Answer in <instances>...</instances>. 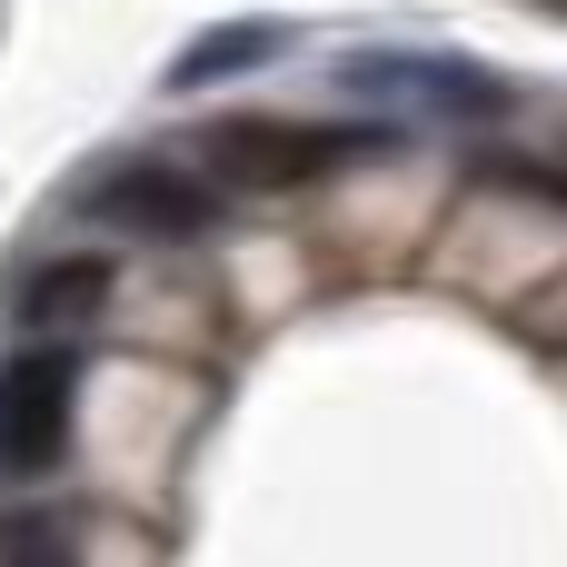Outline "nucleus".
Returning <instances> with one entry per match:
<instances>
[{"instance_id": "1", "label": "nucleus", "mask_w": 567, "mask_h": 567, "mask_svg": "<svg viewBox=\"0 0 567 567\" xmlns=\"http://www.w3.org/2000/svg\"><path fill=\"white\" fill-rule=\"evenodd\" d=\"M339 80H349L359 100H409V110H439V120H508V110H518V80H508V70L439 60V50H359Z\"/></svg>"}, {"instance_id": "2", "label": "nucleus", "mask_w": 567, "mask_h": 567, "mask_svg": "<svg viewBox=\"0 0 567 567\" xmlns=\"http://www.w3.org/2000/svg\"><path fill=\"white\" fill-rule=\"evenodd\" d=\"M70 399H80V359L70 349H30L0 369V468L40 478L70 458Z\"/></svg>"}, {"instance_id": "3", "label": "nucleus", "mask_w": 567, "mask_h": 567, "mask_svg": "<svg viewBox=\"0 0 567 567\" xmlns=\"http://www.w3.org/2000/svg\"><path fill=\"white\" fill-rule=\"evenodd\" d=\"M199 150H209L239 189H299V179H319L329 159L369 150V130H329V120H209Z\"/></svg>"}, {"instance_id": "4", "label": "nucleus", "mask_w": 567, "mask_h": 567, "mask_svg": "<svg viewBox=\"0 0 567 567\" xmlns=\"http://www.w3.org/2000/svg\"><path fill=\"white\" fill-rule=\"evenodd\" d=\"M80 209L110 219V229H140V239H199V229H219V189L189 179V169H169V159H110L80 189Z\"/></svg>"}, {"instance_id": "5", "label": "nucleus", "mask_w": 567, "mask_h": 567, "mask_svg": "<svg viewBox=\"0 0 567 567\" xmlns=\"http://www.w3.org/2000/svg\"><path fill=\"white\" fill-rule=\"evenodd\" d=\"M279 50H289V30H279V20H229V30H209V40H189V50H179L169 90H209V80H229V70L279 60Z\"/></svg>"}, {"instance_id": "6", "label": "nucleus", "mask_w": 567, "mask_h": 567, "mask_svg": "<svg viewBox=\"0 0 567 567\" xmlns=\"http://www.w3.org/2000/svg\"><path fill=\"white\" fill-rule=\"evenodd\" d=\"M110 299V259H60V269H40L30 289H20V309H30V329H80L90 309Z\"/></svg>"}, {"instance_id": "7", "label": "nucleus", "mask_w": 567, "mask_h": 567, "mask_svg": "<svg viewBox=\"0 0 567 567\" xmlns=\"http://www.w3.org/2000/svg\"><path fill=\"white\" fill-rule=\"evenodd\" d=\"M0 548H10V558H70V538L40 528V518H0Z\"/></svg>"}]
</instances>
